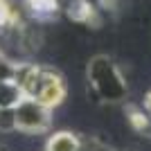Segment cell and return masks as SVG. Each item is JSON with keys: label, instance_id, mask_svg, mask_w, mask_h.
Here are the masks:
<instances>
[{"label": "cell", "instance_id": "obj_1", "mask_svg": "<svg viewBox=\"0 0 151 151\" xmlns=\"http://www.w3.org/2000/svg\"><path fill=\"white\" fill-rule=\"evenodd\" d=\"M14 81L20 86L25 97L41 101L47 108H57L68 95V86H65L63 75L54 68H47V65L18 63Z\"/></svg>", "mask_w": 151, "mask_h": 151}, {"label": "cell", "instance_id": "obj_2", "mask_svg": "<svg viewBox=\"0 0 151 151\" xmlns=\"http://www.w3.org/2000/svg\"><path fill=\"white\" fill-rule=\"evenodd\" d=\"M88 83L93 95L99 101H106V104H120L126 99L129 95V86H126L124 75L120 72L117 63L108 54H95L88 61Z\"/></svg>", "mask_w": 151, "mask_h": 151}, {"label": "cell", "instance_id": "obj_3", "mask_svg": "<svg viewBox=\"0 0 151 151\" xmlns=\"http://www.w3.org/2000/svg\"><path fill=\"white\" fill-rule=\"evenodd\" d=\"M14 124L16 131L23 133H45L52 126V108L32 97H23L14 106Z\"/></svg>", "mask_w": 151, "mask_h": 151}, {"label": "cell", "instance_id": "obj_4", "mask_svg": "<svg viewBox=\"0 0 151 151\" xmlns=\"http://www.w3.org/2000/svg\"><path fill=\"white\" fill-rule=\"evenodd\" d=\"M65 16L72 23H79V25H90V27L101 25L99 9L93 0H70L65 5Z\"/></svg>", "mask_w": 151, "mask_h": 151}, {"label": "cell", "instance_id": "obj_5", "mask_svg": "<svg viewBox=\"0 0 151 151\" xmlns=\"http://www.w3.org/2000/svg\"><path fill=\"white\" fill-rule=\"evenodd\" d=\"M126 122L131 124V129L140 135L151 138V113L140 104H126Z\"/></svg>", "mask_w": 151, "mask_h": 151}, {"label": "cell", "instance_id": "obj_6", "mask_svg": "<svg viewBox=\"0 0 151 151\" xmlns=\"http://www.w3.org/2000/svg\"><path fill=\"white\" fill-rule=\"evenodd\" d=\"M79 147L81 138L72 131H57L45 142V151H79Z\"/></svg>", "mask_w": 151, "mask_h": 151}, {"label": "cell", "instance_id": "obj_7", "mask_svg": "<svg viewBox=\"0 0 151 151\" xmlns=\"http://www.w3.org/2000/svg\"><path fill=\"white\" fill-rule=\"evenodd\" d=\"M25 5L29 9V14L41 23L54 20L59 16V9H61L59 0H25Z\"/></svg>", "mask_w": 151, "mask_h": 151}, {"label": "cell", "instance_id": "obj_8", "mask_svg": "<svg viewBox=\"0 0 151 151\" xmlns=\"http://www.w3.org/2000/svg\"><path fill=\"white\" fill-rule=\"evenodd\" d=\"M23 97H25V95H23L20 86L14 81V79L0 81V111H2V108H14Z\"/></svg>", "mask_w": 151, "mask_h": 151}, {"label": "cell", "instance_id": "obj_9", "mask_svg": "<svg viewBox=\"0 0 151 151\" xmlns=\"http://www.w3.org/2000/svg\"><path fill=\"white\" fill-rule=\"evenodd\" d=\"M14 25H18V18L14 9L9 7L7 0H0V29H12Z\"/></svg>", "mask_w": 151, "mask_h": 151}, {"label": "cell", "instance_id": "obj_10", "mask_svg": "<svg viewBox=\"0 0 151 151\" xmlns=\"http://www.w3.org/2000/svg\"><path fill=\"white\" fill-rule=\"evenodd\" d=\"M16 65H18V63L9 61V59L5 57V52L0 50V81L14 79V75H16Z\"/></svg>", "mask_w": 151, "mask_h": 151}, {"label": "cell", "instance_id": "obj_11", "mask_svg": "<svg viewBox=\"0 0 151 151\" xmlns=\"http://www.w3.org/2000/svg\"><path fill=\"white\" fill-rule=\"evenodd\" d=\"M79 151H115L113 147H108L106 142H101L99 138H81V147Z\"/></svg>", "mask_w": 151, "mask_h": 151}, {"label": "cell", "instance_id": "obj_12", "mask_svg": "<svg viewBox=\"0 0 151 151\" xmlns=\"http://www.w3.org/2000/svg\"><path fill=\"white\" fill-rule=\"evenodd\" d=\"M142 106H145L147 111H149V113H151V90H149V93H147V97H145V104H142Z\"/></svg>", "mask_w": 151, "mask_h": 151}, {"label": "cell", "instance_id": "obj_13", "mask_svg": "<svg viewBox=\"0 0 151 151\" xmlns=\"http://www.w3.org/2000/svg\"><path fill=\"white\" fill-rule=\"evenodd\" d=\"M0 151H9V147H5V145H0Z\"/></svg>", "mask_w": 151, "mask_h": 151}, {"label": "cell", "instance_id": "obj_14", "mask_svg": "<svg viewBox=\"0 0 151 151\" xmlns=\"http://www.w3.org/2000/svg\"><path fill=\"white\" fill-rule=\"evenodd\" d=\"M126 151H138V149H126Z\"/></svg>", "mask_w": 151, "mask_h": 151}]
</instances>
